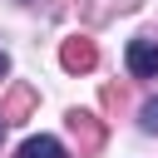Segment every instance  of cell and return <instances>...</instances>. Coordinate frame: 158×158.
<instances>
[{"instance_id": "cell-1", "label": "cell", "mask_w": 158, "mask_h": 158, "mask_svg": "<svg viewBox=\"0 0 158 158\" xmlns=\"http://www.w3.org/2000/svg\"><path fill=\"white\" fill-rule=\"evenodd\" d=\"M64 123H69V138H74L79 158H89V153H99V148H104V118H99L94 109H69V114H64Z\"/></svg>"}, {"instance_id": "cell-2", "label": "cell", "mask_w": 158, "mask_h": 158, "mask_svg": "<svg viewBox=\"0 0 158 158\" xmlns=\"http://www.w3.org/2000/svg\"><path fill=\"white\" fill-rule=\"evenodd\" d=\"M59 64H64L69 74H89V69L99 64V49H94V40H89V35H69V40L59 44Z\"/></svg>"}, {"instance_id": "cell-3", "label": "cell", "mask_w": 158, "mask_h": 158, "mask_svg": "<svg viewBox=\"0 0 158 158\" xmlns=\"http://www.w3.org/2000/svg\"><path fill=\"white\" fill-rule=\"evenodd\" d=\"M30 109H35V89H30V84H10V94H5V104H0V118H5V123H25Z\"/></svg>"}, {"instance_id": "cell-4", "label": "cell", "mask_w": 158, "mask_h": 158, "mask_svg": "<svg viewBox=\"0 0 158 158\" xmlns=\"http://www.w3.org/2000/svg\"><path fill=\"white\" fill-rule=\"evenodd\" d=\"M128 69L138 79H158V40H133L128 44Z\"/></svg>"}, {"instance_id": "cell-5", "label": "cell", "mask_w": 158, "mask_h": 158, "mask_svg": "<svg viewBox=\"0 0 158 158\" xmlns=\"http://www.w3.org/2000/svg\"><path fill=\"white\" fill-rule=\"evenodd\" d=\"M15 158H64V143L49 138V133H40V138H25Z\"/></svg>"}, {"instance_id": "cell-6", "label": "cell", "mask_w": 158, "mask_h": 158, "mask_svg": "<svg viewBox=\"0 0 158 158\" xmlns=\"http://www.w3.org/2000/svg\"><path fill=\"white\" fill-rule=\"evenodd\" d=\"M138 123H143L148 133H158V99H148V104L138 109Z\"/></svg>"}, {"instance_id": "cell-7", "label": "cell", "mask_w": 158, "mask_h": 158, "mask_svg": "<svg viewBox=\"0 0 158 158\" xmlns=\"http://www.w3.org/2000/svg\"><path fill=\"white\" fill-rule=\"evenodd\" d=\"M5 74H10V54L0 49V79H5Z\"/></svg>"}, {"instance_id": "cell-8", "label": "cell", "mask_w": 158, "mask_h": 158, "mask_svg": "<svg viewBox=\"0 0 158 158\" xmlns=\"http://www.w3.org/2000/svg\"><path fill=\"white\" fill-rule=\"evenodd\" d=\"M0 133H5V118H0Z\"/></svg>"}]
</instances>
